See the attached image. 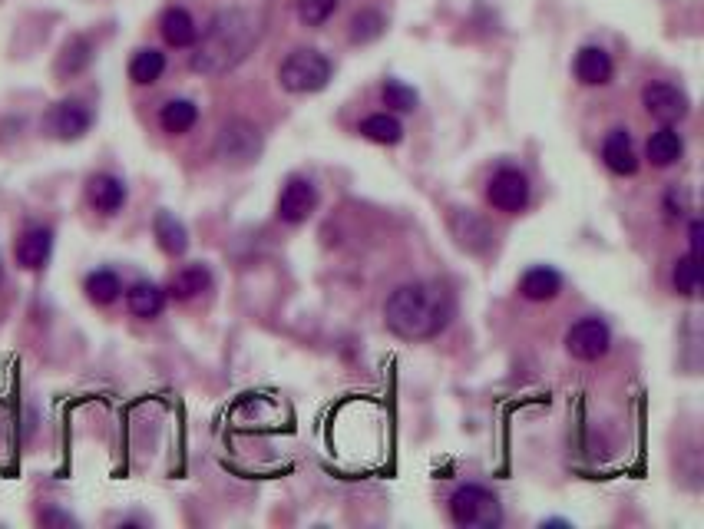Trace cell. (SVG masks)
I'll return each instance as SVG.
<instances>
[{"label": "cell", "instance_id": "20", "mask_svg": "<svg viewBox=\"0 0 704 529\" xmlns=\"http://www.w3.org/2000/svg\"><path fill=\"white\" fill-rule=\"evenodd\" d=\"M199 123V106L192 100H169L166 106L159 110V126L166 129L172 136H182L189 133L192 126Z\"/></svg>", "mask_w": 704, "mask_h": 529}, {"label": "cell", "instance_id": "15", "mask_svg": "<svg viewBox=\"0 0 704 529\" xmlns=\"http://www.w3.org/2000/svg\"><path fill=\"white\" fill-rule=\"evenodd\" d=\"M612 57L602 47H582L576 57V77L586 86H602L612 80Z\"/></svg>", "mask_w": 704, "mask_h": 529}, {"label": "cell", "instance_id": "13", "mask_svg": "<svg viewBox=\"0 0 704 529\" xmlns=\"http://www.w3.org/2000/svg\"><path fill=\"white\" fill-rule=\"evenodd\" d=\"M602 159H605V166H609L612 172H619V176H635L638 172V156H635L632 136H628L625 129H612V133L605 136Z\"/></svg>", "mask_w": 704, "mask_h": 529}, {"label": "cell", "instance_id": "8", "mask_svg": "<svg viewBox=\"0 0 704 529\" xmlns=\"http://www.w3.org/2000/svg\"><path fill=\"white\" fill-rule=\"evenodd\" d=\"M90 126H93V110L83 100H63L47 113V129L57 139H63V143L86 136Z\"/></svg>", "mask_w": 704, "mask_h": 529}, {"label": "cell", "instance_id": "12", "mask_svg": "<svg viewBox=\"0 0 704 529\" xmlns=\"http://www.w3.org/2000/svg\"><path fill=\"white\" fill-rule=\"evenodd\" d=\"M86 199H90V205L96 212L113 215V212L123 209L126 186H123V179L110 176V172H96V176L86 179Z\"/></svg>", "mask_w": 704, "mask_h": 529}, {"label": "cell", "instance_id": "11", "mask_svg": "<svg viewBox=\"0 0 704 529\" xmlns=\"http://www.w3.org/2000/svg\"><path fill=\"white\" fill-rule=\"evenodd\" d=\"M50 252H53V232L47 225H30L27 232H20V239L14 245L17 265L27 268V272H40L47 265Z\"/></svg>", "mask_w": 704, "mask_h": 529}, {"label": "cell", "instance_id": "1", "mask_svg": "<svg viewBox=\"0 0 704 529\" xmlns=\"http://www.w3.org/2000/svg\"><path fill=\"white\" fill-rule=\"evenodd\" d=\"M265 34V17L258 10L248 7H229L219 10L205 34L196 37V53H192V70L205 73V77H219L242 63L248 53L258 47V40Z\"/></svg>", "mask_w": 704, "mask_h": 529}, {"label": "cell", "instance_id": "3", "mask_svg": "<svg viewBox=\"0 0 704 529\" xmlns=\"http://www.w3.org/2000/svg\"><path fill=\"white\" fill-rule=\"evenodd\" d=\"M450 516L463 529H496L503 523V506L490 490L460 487L450 496Z\"/></svg>", "mask_w": 704, "mask_h": 529}, {"label": "cell", "instance_id": "9", "mask_svg": "<svg viewBox=\"0 0 704 529\" xmlns=\"http://www.w3.org/2000/svg\"><path fill=\"white\" fill-rule=\"evenodd\" d=\"M642 103L662 123H678L688 116V96L675 83H648L642 90Z\"/></svg>", "mask_w": 704, "mask_h": 529}, {"label": "cell", "instance_id": "17", "mask_svg": "<svg viewBox=\"0 0 704 529\" xmlns=\"http://www.w3.org/2000/svg\"><path fill=\"white\" fill-rule=\"evenodd\" d=\"M126 305L136 318H159L162 308H166V288L153 282H136L126 291Z\"/></svg>", "mask_w": 704, "mask_h": 529}, {"label": "cell", "instance_id": "25", "mask_svg": "<svg viewBox=\"0 0 704 529\" xmlns=\"http://www.w3.org/2000/svg\"><path fill=\"white\" fill-rule=\"evenodd\" d=\"M93 60V47L86 37H73L67 47H63L60 60H57V73L60 77H73V73H80L86 63Z\"/></svg>", "mask_w": 704, "mask_h": 529}, {"label": "cell", "instance_id": "6", "mask_svg": "<svg viewBox=\"0 0 704 529\" xmlns=\"http://www.w3.org/2000/svg\"><path fill=\"white\" fill-rule=\"evenodd\" d=\"M486 199H490L493 209L500 212H523L529 202V179L519 169H500L490 179V189H486Z\"/></svg>", "mask_w": 704, "mask_h": 529}, {"label": "cell", "instance_id": "5", "mask_svg": "<svg viewBox=\"0 0 704 529\" xmlns=\"http://www.w3.org/2000/svg\"><path fill=\"white\" fill-rule=\"evenodd\" d=\"M215 156L225 166H252L262 156V133L248 120H232L222 126L219 143H215Z\"/></svg>", "mask_w": 704, "mask_h": 529}, {"label": "cell", "instance_id": "28", "mask_svg": "<svg viewBox=\"0 0 704 529\" xmlns=\"http://www.w3.org/2000/svg\"><path fill=\"white\" fill-rule=\"evenodd\" d=\"M334 10H338V0H298V20L308 27H321Z\"/></svg>", "mask_w": 704, "mask_h": 529}, {"label": "cell", "instance_id": "21", "mask_svg": "<svg viewBox=\"0 0 704 529\" xmlns=\"http://www.w3.org/2000/svg\"><path fill=\"white\" fill-rule=\"evenodd\" d=\"M681 153H685V143H681V136L671 126L658 129V133L648 139V159H652V166H658V169L675 166Z\"/></svg>", "mask_w": 704, "mask_h": 529}, {"label": "cell", "instance_id": "23", "mask_svg": "<svg viewBox=\"0 0 704 529\" xmlns=\"http://www.w3.org/2000/svg\"><path fill=\"white\" fill-rule=\"evenodd\" d=\"M162 73H166V53H159L153 47L139 50L133 60H129V80L139 83V86H149L156 83Z\"/></svg>", "mask_w": 704, "mask_h": 529}, {"label": "cell", "instance_id": "14", "mask_svg": "<svg viewBox=\"0 0 704 529\" xmlns=\"http://www.w3.org/2000/svg\"><path fill=\"white\" fill-rule=\"evenodd\" d=\"M159 30H162V40H166L169 47H192L199 37L196 20H192L189 10H182V7H169L159 20Z\"/></svg>", "mask_w": 704, "mask_h": 529}, {"label": "cell", "instance_id": "7", "mask_svg": "<svg viewBox=\"0 0 704 529\" xmlns=\"http://www.w3.org/2000/svg\"><path fill=\"white\" fill-rule=\"evenodd\" d=\"M609 344H612V334L605 328V321L599 318L579 321V325H572L566 334V348L572 358H579V361H599L602 354L609 351Z\"/></svg>", "mask_w": 704, "mask_h": 529}, {"label": "cell", "instance_id": "24", "mask_svg": "<svg viewBox=\"0 0 704 529\" xmlns=\"http://www.w3.org/2000/svg\"><path fill=\"white\" fill-rule=\"evenodd\" d=\"M361 136H367L371 143H381V146H397L400 139H404V126H400V120H394V116L374 113L361 123Z\"/></svg>", "mask_w": 704, "mask_h": 529}, {"label": "cell", "instance_id": "4", "mask_svg": "<svg viewBox=\"0 0 704 529\" xmlns=\"http://www.w3.org/2000/svg\"><path fill=\"white\" fill-rule=\"evenodd\" d=\"M278 80L288 93H318L331 80V60L318 50H295L281 63Z\"/></svg>", "mask_w": 704, "mask_h": 529}, {"label": "cell", "instance_id": "26", "mask_svg": "<svg viewBox=\"0 0 704 529\" xmlns=\"http://www.w3.org/2000/svg\"><path fill=\"white\" fill-rule=\"evenodd\" d=\"M384 17L377 14V10H361L354 20H351V40L354 43H371L384 34Z\"/></svg>", "mask_w": 704, "mask_h": 529}, {"label": "cell", "instance_id": "30", "mask_svg": "<svg viewBox=\"0 0 704 529\" xmlns=\"http://www.w3.org/2000/svg\"><path fill=\"white\" fill-rule=\"evenodd\" d=\"M0 278H4V265H0Z\"/></svg>", "mask_w": 704, "mask_h": 529}, {"label": "cell", "instance_id": "29", "mask_svg": "<svg viewBox=\"0 0 704 529\" xmlns=\"http://www.w3.org/2000/svg\"><path fill=\"white\" fill-rule=\"evenodd\" d=\"M675 291L681 295H698V258L688 255L675 265Z\"/></svg>", "mask_w": 704, "mask_h": 529}, {"label": "cell", "instance_id": "22", "mask_svg": "<svg viewBox=\"0 0 704 529\" xmlns=\"http://www.w3.org/2000/svg\"><path fill=\"white\" fill-rule=\"evenodd\" d=\"M83 291L93 305H113V301L123 295V282H119V275L113 268H96V272L86 275Z\"/></svg>", "mask_w": 704, "mask_h": 529}, {"label": "cell", "instance_id": "18", "mask_svg": "<svg viewBox=\"0 0 704 529\" xmlns=\"http://www.w3.org/2000/svg\"><path fill=\"white\" fill-rule=\"evenodd\" d=\"M519 291H523L529 301H549L562 291V275L549 265L529 268L523 275V282H519Z\"/></svg>", "mask_w": 704, "mask_h": 529}, {"label": "cell", "instance_id": "10", "mask_svg": "<svg viewBox=\"0 0 704 529\" xmlns=\"http://www.w3.org/2000/svg\"><path fill=\"white\" fill-rule=\"evenodd\" d=\"M314 205H318V189H314L308 179L295 176L278 199V219L288 225H301V222H308Z\"/></svg>", "mask_w": 704, "mask_h": 529}, {"label": "cell", "instance_id": "16", "mask_svg": "<svg viewBox=\"0 0 704 529\" xmlns=\"http://www.w3.org/2000/svg\"><path fill=\"white\" fill-rule=\"evenodd\" d=\"M209 288H212L209 268H205V265H189V268H182V272L172 275V282L166 288V298L192 301V298H199L202 291H209Z\"/></svg>", "mask_w": 704, "mask_h": 529}, {"label": "cell", "instance_id": "27", "mask_svg": "<svg viewBox=\"0 0 704 529\" xmlns=\"http://www.w3.org/2000/svg\"><path fill=\"white\" fill-rule=\"evenodd\" d=\"M384 103L394 106V110H400V113H410V110H417V90L407 83H400V80H387L384 83Z\"/></svg>", "mask_w": 704, "mask_h": 529}, {"label": "cell", "instance_id": "19", "mask_svg": "<svg viewBox=\"0 0 704 529\" xmlns=\"http://www.w3.org/2000/svg\"><path fill=\"white\" fill-rule=\"evenodd\" d=\"M153 232H156V242L166 255H186L189 248V232L172 212H159L156 222H153Z\"/></svg>", "mask_w": 704, "mask_h": 529}, {"label": "cell", "instance_id": "2", "mask_svg": "<svg viewBox=\"0 0 704 529\" xmlns=\"http://www.w3.org/2000/svg\"><path fill=\"white\" fill-rule=\"evenodd\" d=\"M457 301H453L447 285L437 282H414L400 285L384 305V321L397 338L407 341H427L450 325Z\"/></svg>", "mask_w": 704, "mask_h": 529}]
</instances>
